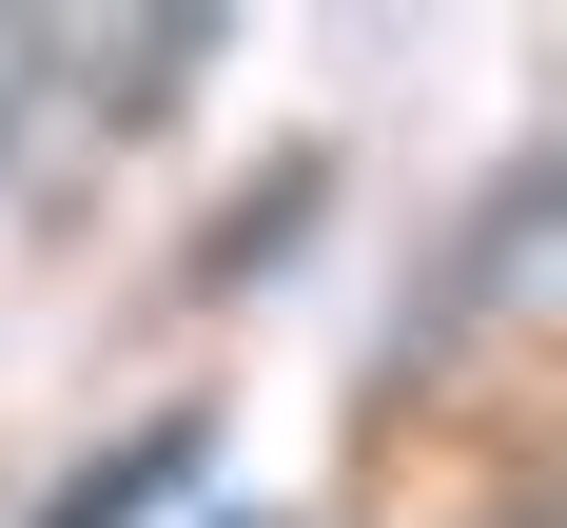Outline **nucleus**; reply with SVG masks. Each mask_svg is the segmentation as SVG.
Instances as JSON below:
<instances>
[{"instance_id":"f257e3e1","label":"nucleus","mask_w":567,"mask_h":528,"mask_svg":"<svg viewBox=\"0 0 567 528\" xmlns=\"http://www.w3.org/2000/svg\"><path fill=\"white\" fill-rule=\"evenodd\" d=\"M176 451H196V431H137V451H117L99 489H59L40 528H137V509H157V489H176Z\"/></svg>"},{"instance_id":"f03ea898","label":"nucleus","mask_w":567,"mask_h":528,"mask_svg":"<svg viewBox=\"0 0 567 528\" xmlns=\"http://www.w3.org/2000/svg\"><path fill=\"white\" fill-rule=\"evenodd\" d=\"M40 79H59V40H0V157H20V117H40Z\"/></svg>"},{"instance_id":"7ed1b4c3","label":"nucleus","mask_w":567,"mask_h":528,"mask_svg":"<svg viewBox=\"0 0 567 528\" xmlns=\"http://www.w3.org/2000/svg\"><path fill=\"white\" fill-rule=\"evenodd\" d=\"M489 528H528V509H489Z\"/></svg>"}]
</instances>
